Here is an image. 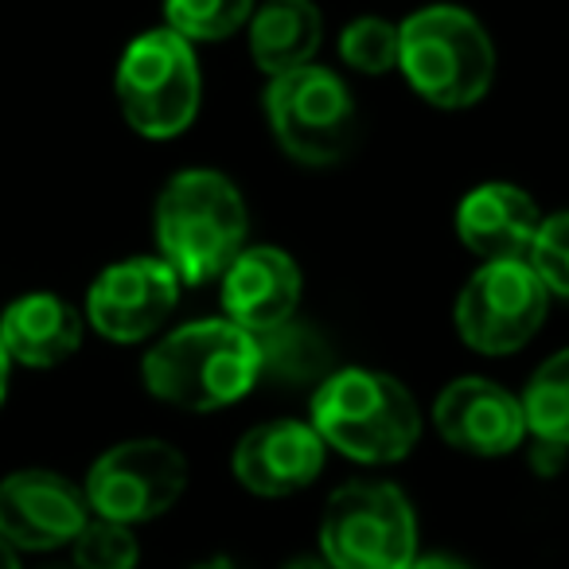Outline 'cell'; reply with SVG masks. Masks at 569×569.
I'll return each instance as SVG.
<instances>
[{"instance_id": "277c9868", "label": "cell", "mask_w": 569, "mask_h": 569, "mask_svg": "<svg viewBox=\"0 0 569 569\" xmlns=\"http://www.w3.org/2000/svg\"><path fill=\"white\" fill-rule=\"evenodd\" d=\"M398 67L426 102L465 110L488 94L496 48L472 12L433 4L398 24Z\"/></svg>"}, {"instance_id": "7a4b0ae2", "label": "cell", "mask_w": 569, "mask_h": 569, "mask_svg": "<svg viewBox=\"0 0 569 569\" xmlns=\"http://www.w3.org/2000/svg\"><path fill=\"white\" fill-rule=\"evenodd\" d=\"M242 191L211 168L172 176L157 199V246L183 284L214 281L246 250Z\"/></svg>"}, {"instance_id": "6da1fadb", "label": "cell", "mask_w": 569, "mask_h": 569, "mask_svg": "<svg viewBox=\"0 0 569 569\" xmlns=\"http://www.w3.org/2000/svg\"><path fill=\"white\" fill-rule=\"evenodd\" d=\"M261 379L258 336L230 320H196L176 328L144 356V387L176 410L207 413L234 406Z\"/></svg>"}, {"instance_id": "7402d4cb", "label": "cell", "mask_w": 569, "mask_h": 569, "mask_svg": "<svg viewBox=\"0 0 569 569\" xmlns=\"http://www.w3.org/2000/svg\"><path fill=\"white\" fill-rule=\"evenodd\" d=\"M340 56L348 67L363 74H382L398 67V24L379 17H359L343 28L340 36Z\"/></svg>"}, {"instance_id": "ffe728a7", "label": "cell", "mask_w": 569, "mask_h": 569, "mask_svg": "<svg viewBox=\"0 0 569 569\" xmlns=\"http://www.w3.org/2000/svg\"><path fill=\"white\" fill-rule=\"evenodd\" d=\"M168 32L188 43H214L250 24L253 0H164Z\"/></svg>"}, {"instance_id": "ac0fdd59", "label": "cell", "mask_w": 569, "mask_h": 569, "mask_svg": "<svg viewBox=\"0 0 569 569\" xmlns=\"http://www.w3.org/2000/svg\"><path fill=\"white\" fill-rule=\"evenodd\" d=\"M258 351H261V375H273L281 382H312V379L325 382L328 367H332V351H328L325 336L297 325V320L258 336Z\"/></svg>"}, {"instance_id": "83f0119b", "label": "cell", "mask_w": 569, "mask_h": 569, "mask_svg": "<svg viewBox=\"0 0 569 569\" xmlns=\"http://www.w3.org/2000/svg\"><path fill=\"white\" fill-rule=\"evenodd\" d=\"M284 569H332L328 561H317V558H297V561H289Z\"/></svg>"}, {"instance_id": "5bb4252c", "label": "cell", "mask_w": 569, "mask_h": 569, "mask_svg": "<svg viewBox=\"0 0 569 569\" xmlns=\"http://www.w3.org/2000/svg\"><path fill=\"white\" fill-rule=\"evenodd\" d=\"M325 468V441L305 421H266L234 449V476L246 491L266 499L309 488Z\"/></svg>"}, {"instance_id": "ba28073f", "label": "cell", "mask_w": 569, "mask_h": 569, "mask_svg": "<svg viewBox=\"0 0 569 569\" xmlns=\"http://www.w3.org/2000/svg\"><path fill=\"white\" fill-rule=\"evenodd\" d=\"M188 488V460L168 441H126L94 460L87 476V507L98 519L149 522L164 515Z\"/></svg>"}, {"instance_id": "484cf974", "label": "cell", "mask_w": 569, "mask_h": 569, "mask_svg": "<svg viewBox=\"0 0 569 569\" xmlns=\"http://www.w3.org/2000/svg\"><path fill=\"white\" fill-rule=\"evenodd\" d=\"M9 363H12V356H9V348H4V340H0V402H4V390H9Z\"/></svg>"}, {"instance_id": "d4e9b609", "label": "cell", "mask_w": 569, "mask_h": 569, "mask_svg": "<svg viewBox=\"0 0 569 569\" xmlns=\"http://www.w3.org/2000/svg\"><path fill=\"white\" fill-rule=\"evenodd\" d=\"M410 569H468V566H460L452 558H413Z\"/></svg>"}, {"instance_id": "603a6c76", "label": "cell", "mask_w": 569, "mask_h": 569, "mask_svg": "<svg viewBox=\"0 0 569 569\" xmlns=\"http://www.w3.org/2000/svg\"><path fill=\"white\" fill-rule=\"evenodd\" d=\"M527 261L538 273V281L546 284V293L569 297V211L550 214V219L538 227Z\"/></svg>"}, {"instance_id": "2e32d148", "label": "cell", "mask_w": 569, "mask_h": 569, "mask_svg": "<svg viewBox=\"0 0 569 569\" xmlns=\"http://www.w3.org/2000/svg\"><path fill=\"white\" fill-rule=\"evenodd\" d=\"M0 340L12 359L28 367H56L71 359L82 343V317L51 293L20 297L0 317Z\"/></svg>"}, {"instance_id": "3957f363", "label": "cell", "mask_w": 569, "mask_h": 569, "mask_svg": "<svg viewBox=\"0 0 569 569\" xmlns=\"http://www.w3.org/2000/svg\"><path fill=\"white\" fill-rule=\"evenodd\" d=\"M309 426L359 465H395L418 445L421 413L398 379L351 367L332 371L317 387Z\"/></svg>"}, {"instance_id": "4fadbf2b", "label": "cell", "mask_w": 569, "mask_h": 569, "mask_svg": "<svg viewBox=\"0 0 569 569\" xmlns=\"http://www.w3.org/2000/svg\"><path fill=\"white\" fill-rule=\"evenodd\" d=\"M297 305H301V269L277 246H250L222 273L227 320L250 336L289 325Z\"/></svg>"}, {"instance_id": "4316f807", "label": "cell", "mask_w": 569, "mask_h": 569, "mask_svg": "<svg viewBox=\"0 0 569 569\" xmlns=\"http://www.w3.org/2000/svg\"><path fill=\"white\" fill-rule=\"evenodd\" d=\"M0 569H20V558H17V550H12L4 538H0Z\"/></svg>"}, {"instance_id": "5b68a950", "label": "cell", "mask_w": 569, "mask_h": 569, "mask_svg": "<svg viewBox=\"0 0 569 569\" xmlns=\"http://www.w3.org/2000/svg\"><path fill=\"white\" fill-rule=\"evenodd\" d=\"M320 546L332 569H410L418 519L395 483H343L325 507Z\"/></svg>"}, {"instance_id": "8fae6325", "label": "cell", "mask_w": 569, "mask_h": 569, "mask_svg": "<svg viewBox=\"0 0 569 569\" xmlns=\"http://www.w3.org/2000/svg\"><path fill=\"white\" fill-rule=\"evenodd\" d=\"M87 522V496L59 472L28 468L0 483V538L12 550H59Z\"/></svg>"}, {"instance_id": "44dd1931", "label": "cell", "mask_w": 569, "mask_h": 569, "mask_svg": "<svg viewBox=\"0 0 569 569\" xmlns=\"http://www.w3.org/2000/svg\"><path fill=\"white\" fill-rule=\"evenodd\" d=\"M71 546L79 569H137V561H141L137 535L110 519H90Z\"/></svg>"}, {"instance_id": "9a60e30c", "label": "cell", "mask_w": 569, "mask_h": 569, "mask_svg": "<svg viewBox=\"0 0 569 569\" xmlns=\"http://www.w3.org/2000/svg\"><path fill=\"white\" fill-rule=\"evenodd\" d=\"M542 227L535 199L515 183H480L457 211V234L483 261H527Z\"/></svg>"}, {"instance_id": "f1b7e54d", "label": "cell", "mask_w": 569, "mask_h": 569, "mask_svg": "<svg viewBox=\"0 0 569 569\" xmlns=\"http://www.w3.org/2000/svg\"><path fill=\"white\" fill-rule=\"evenodd\" d=\"M196 569H242V566H234L230 558H211V561H203V566H196Z\"/></svg>"}, {"instance_id": "8992f818", "label": "cell", "mask_w": 569, "mask_h": 569, "mask_svg": "<svg viewBox=\"0 0 569 569\" xmlns=\"http://www.w3.org/2000/svg\"><path fill=\"white\" fill-rule=\"evenodd\" d=\"M199 63L191 43L168 28L144 32L121 56L118 67V102L137 133L164 141L196 121L199 113Z\"/></svg>"}, {"instance_id": "cb8c5ba5", "label": "cell", "mask_w": 569, "mask_h": 569, "mask_svg": "<svg viewBox=\"0 0 569 569\" xmlns=\"http://www.w3.org/2000/svg\"><path fill=\"white\" fill-rule=\"evenodd\" d=\"M561 457H566V449H561V445L538 441V449H535V468H538V472H553Z\"/></svg>"}, {"instance_id": "52a82bcc", "label": "cell", "mask_w": 569, "mask_h": 569, "mask_svg": "<svg viewBox=\"0 0 569 569\" xmlns=\"http://www.w3.org/2000/svg\"><path fill=\"white\" fill-rule=\"evenodd\" d=\"M273 137L301 164H336L356 141V102L332 71L309 63L277 74L266 90Z\"/></svg>"}, {"instance_id": "d6986e66", "label": "cell", "mask_w": 569, "mask_h": 569, "mask_svg": "<svg viewBox=\"0 0 569 569\" xmlns=\"http://www.w3.org/2000/svg\"><path fill=\"white\" fill-rule=\"evenodd\" d=\"M519 402L522 418H527V433H535V441L569 449V348L538 367Z\"/></svg>"}, {"instance_id": "30bf717a", "label": "cell", "mask_w": 569, "mask_h": 569, "mask_svg": "<svg viewBox=\"0 0 569 569\" xmlns=\"http://www.w3.org/2000/svg\"><path fill=\"white\" fill-rule=\"evenodd\" d=\"M180 301V277L164 258H129L90 284V325L113 343H141Z\"/></svg>"}, {"instance_id": "e0dca14e", "label": "cell", "mask_w": 569, "mask_h": 569, "mask_svg": "<svg viewBox=\"0 0 569 569\" xmlns=\"http://www.w3.org/2000/svg\"><path fill=\"white\" fill-rule=\"evenodd\" d=\"M320 9L312 0H266L250 17V56L258 71L289 74L312 63L320 48Z\"/></svg>"}, {"instance_id": "7c38bea8", "label": "cell", "mask_w": 569, "mask_h": 569, "mask_svg": "<svg viewBox=\"0 0 569 569\" xmlns=\"http://www.w3.org/2000/svg\"><path fill=\"white\" fill-rule=\"evenodd\" d=\"M433 421L452 449L472 457H503L527 437L522 402L488 379L449 382L433 406Z\"/></svg>"}, {"instance_id": "9c48e42d", "label": "cell", "mask_w": 569, "mask_h": 569, "mask_svg": "<svg viewBox=\"0 0 569 569\" xmlns=\"http://www.w3.org/2000/svg\"><path fill=\"white\" fill-rule=\"evenodd\" d=\"M546 320V284L530 261H483L457 301L460 340L480 356H511Z\"/></svg>"}]
</instances>
